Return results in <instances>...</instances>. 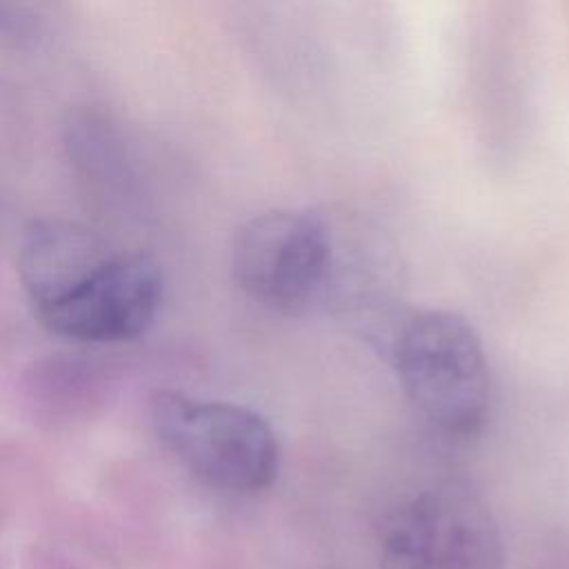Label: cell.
Returning <instances> with one entry per match:
<instances>
[{
	"instance_id": "cell-2",
	"label": "cell",
	"mask_w": 569,
	"mask_h": 569,
	"mask_svg": "<svg viewBox=\"0 0 569 569\" xmlns=\"http://www.w3.org/2000/svg\"><path fill=\"white\" fill-rule=\"evenodd\" d=\"M400 389L418 416L456 440L480 436L493 411V385L476 327L445 309L413 311L391 338Z\"/></svg>"
},
{
	"instance_id": "cell-4",
	"label": "cell",
	"mask_w": 569,
	"mask_h": 569,
	"mask_svg": "<svg viewBox=\"0 0 569 569\" xmlns=\"http://www.w3.org/2000/svg\"><path fill=\"white\" fill-rule=\"evenodd\" d=\"M376 545L378 569H505L491 509L460 482H438L396 502Z\"/></svg>"
},
{
	"instance_id": "cell-1",
	"label": "cell",
	"mask_w": 569,
	"mask_h": 569,
	"mask_svg": "<svg viewBox=\"0 0 569 569\" xmlns=\"http://www.w3.org/2000/svg\"><path fill=\"white\" fill-rule=\"evenodd\" d=\"M18 278L33 318L49 333L84 345L140 338L164 291L153 256L116 247L69 218H33L24 227Z\"/></svg>"
},
{
	"instance_id": "cell-5",
	"label": "cell",
	"mask_w": 569,
	"mask_h": 569,
	"mask_svg": "<svg viewBox=\"0 0 569 569\" xmlns=\"http://www.w3.org/2000/svg\"><path fill=\"white\" fill-rule=\"evenodd\" d=\"M333 269V236L309 209H271L249 218L231 244V273L260 305L300 311L327 287Z\"/></svg>"
},
{
	"instance_id": "cell-6",
	"label": "cell",
	"mask_w": 569,
	"mask_h": 569,
	"mask_svg": "<svg viewBox=\"0 0 569 569\" xmlns=\"http://www.w3.org/2000/svg\"><path fill=\"white\" fill-rule=\"evenodd\" d=\"M27 391L49 420H76L102 405L104 385L89 360L44 358L29 371Z\"/></svg>"
},
{
	"instance_id": "cell-7",
	"label": "cell",
	"mask_w": 569,
	"mask_h": 569,
	"mask_svg": "<svg viewBox=\"0 0 569 569\" xmlns=\"http://www.w3.org/2000/svg\"><path fill=\"white\" fill-rule=\"evenodd\" d=\"M22 569H84V567L58 549L33 545L22 558Z\"/></svg>"
},
{
	"instance_id": "cell-3",
	"label": "cell",
	"mask_w": 569,
	"mask_h": 569,
	"mask_svg": "<svg viewBox=\"0 0 569 569\" xmlns=\"http://www.w3.org/2000/svg\"><path fill=\"white\" fill-rule=\"evenodd\" d=\"M149 413L158 440L204 485L227 493H258L273 485L280 445L258 411L158 391Z\"/></svg>"
},
{
	"instance_id": "cell-8",
	"label": "cell",
	"mask_w": 569,
	"mask_h": 569,
	"mask_svg": "<svg viewBox=\"0 0 569 569\" xmlns=\"http://www.w3.org/2000/svg\"><path fill=\"white\" fill-rule=\"evenodd\" d=\"M0 569H4V562H2V558H0Z\"/></svg>"
}]
</instances>
